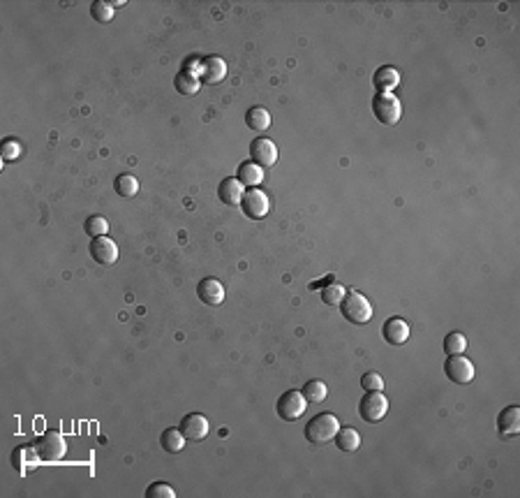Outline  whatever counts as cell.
Segmentation results:
<instances>
[{"instance_id": "6da1fadb", "label": "cell", "mask_w": 520, "mask_h": 498, "mask_svg": "<svg viewBox=\"0 0 520 498\" xmlns=\"http://www.w3.org/2000/svg\"><path fill=\"white\" fill-rule=\"evenodd\" d=\"M337 429H340V422H337L333 413H319L306 424V432L303 434H306L308 443H313V445H326V443L335 438Z\"/></svg>"}, {"instance_id": "7a4b0ae2", "label": "cell", "mask_w": 520, "mask_h": 498, "mask_svg": "<svg viewBox=\"0 0 520 498\" xmlns=\"http://www.w3.org/2000/svg\"><path fill=\"white\" fill-rule=\"evenodd\" d=\"M340 313L342 318L347 322H352V325H366V322H370V318H373V306H370V301L363 297L361 292H344V297L340 304Z\"/></svg>"}, {"instance_id": "3957f363", "label": "cell", "mask_w": 520, "mask_h": 498, "mask_svg": "<svg viewBox=\"0 0 520 498\" xmlns=\"http://www.w3.org/2000/svg\"><path fill=\"white\" fill-rule=\"evenodd\" d=\"M32 447H35L37 456L44 463H56L63 459L67 452V443L58 432H44L42 436H37Z\"/></svg>"}, {"instance_id": "277c9868", "label": "cell", "mask_w": 520, "mask_h": 498, "mask_svg": "<svg viewBox=\"0 0 520 498\" xmlns=\"http://www.w3.org/2000/svg\"><path fill=\"white\" fill-rule=\"evenodd\" d=\"M373 114L375 118L384 125H396L402 116V105L400 100L391 93H377L373 98Z\"/></svg>"}, {"instance_id": "5b68a950", "label": "cell", "mask_w": 520, "mask_h": 498, "mask_svg": "<svg viewBox=\"0 0 520 498\" xmlns=\"http://www.w3.org/2000/svg\"><path fill=\"white\" fill-rule=\"evenodd\" d=\"M306 408H308V399L303 396V392H299V389H289V392L282 394L278 403H275V410H278V415L285 422H296L303 413H306Z\"/></svg>"}, {"instance_id": "8992f818", "label": "cell", "mask_w": 520, "mask_h": 498, "mask_svg": "<svg viewBox=\"0 0 520 498\" xmlns=\"http://www.w3.org/2000/svg\"><path fill=\"white\" fill-rule=\"evenodd\" d=\"M387 413H389V399L382 392H366V396L359 401V415L368 424L384 420Z\"/></svg>"}, {"instance_id": "52a82bcc", "label": "cell", "mask_w": 520, "mask_h": 498, "mask_svg": "<svg viewBox=\"0 0 520 498\" xmlns=\"http://www.w3.org/2000/svg\"><path fill=\"white\" fill-rule=\"evenodd\" d=\"M243 213H245L248 218L252 220H261L268 216V208H271V202H268V195L264 190H259V188H250L243 195Z\"/></svg>"}, {"instance_id": "ba28073f", "label": "cell", "mask_w": 520, "mask_h": 498, "mask_svg": "<svg viewBox=\"0 0 520 498\" xmlns=\"http://www.w3.org/2000/svg\"><path fill=\"white\" fill-rule=\"evenodd\" d=\"M444 373L456 385H467V382L474 380V364L465 355H449L447 364H444Z\"/></svg>"}, {"instance_id": "9c48e42d", "label": "cell", "mask_w": 520, "mask_h": 498, "mask_svg": "<svg viewBox=\"0 0 520 498\" xmlns=\"http://www.w3.org/2000/svg\"><path fill=\"white\" fill-rule=\"evenodd\" d=\"M250 158H252L254 165H259L261 170L264 167H273L278 163V149H275V144L271 139H252V144H250Z\"/></svg>"}, {"instance_id": "30bf717a", "label": "cell", "mask_w": 520, "mask_h": 498, "mask_svg": "<svg viewBox=\"0 0 520 498\" xmlns=\"http://www.w3.org/2000/svg\"><path fill=\"white\" fill-rule=\"evenodd\" d=\"M227 75V63L220 56H206L199 65L201 84H220Z\"/></svg>"}, {"instance_id": "8fae6325", "label": "cell", "mask_w": 520, "mask_h": 498, "mask_svg": "<svg viewBox=\"0 0 520 498\" xmlns=\"http://www.w3.org/2000/svg\"><path fill=\"white\" fill-rule=\"evenodd\" d=\"M91 258L98 265H113L118 260V246L109 237H95L91 241Z\"/></svg>"}, {"instance_id": "7c38bea8", "label": "cell", "mask_w": 520, "mask_h": 498, "mask_svg": "<svg viewBox=\"0 0 520 498\" xmlns=\"http://www.w3.org/2000/svg\"><path fill=\"white\" fill-rule=\"evenodd\" d=\"M180 432H183L185 441H204L208 436V420L199 413H190L180 420Z\"/></svg>"}, {"instance_id": "4fadbf2b", "label": "cell", "mask_w": 520, "mask_h": 498, "mask_svg": "<svg viewBox=\"0 0 520 498\" xmlns=\"http://www.w3.org/2000/svg\"><path fill=\"white\" fill-rule=\"evenodd\" d=\"M382 336L391 346H402L409 339V325L402 318H389L382 327Z\"/></svg>"}, {"instance_id": "5bb4252c", "label": "cell", "mask_w": 520, "mask_h": 498, "mask_svg": "<svg viewBox=\"0 0 520 498\" xmlns=\"http://www.w3.org/2000/svg\"><path fill=\"white\" fill-rule=\"evenodd\" d=\"M197 294L206 306H220L222 301H225V287H222V283L218 278L201 281L197 285Z\"/></svg>"}, {"instance_id": "9a60e30c", "label": "cell", "mask_w": 520, "mask_h": 498, "mask_svg": "<svg viewBox=\"0 0 520 498\" xmlns=\"http://www.w3.org/2000/svg\"><path fill=\"white\" fill-rule=\"evenodd\" d=\"M497 429H499V434L506 436V438L518 436V432H520V408L518 406L504 408L497 417Z\"/></svg>"}, {"instance_id": "2e32d148", "label": "cell", "mask_w": 520, "mask_h": 498, "mask_svg": "<svg viewBox=\"0 0 520 498\" xmlns=\"http://www.w3.org/2000/svg\"><path fill=\"white\" fill-rule=\"evenodd\" d=\"M39 461L42 459L37 456L32 445H19V447H15V452H12V466H15L17 473H21V475L28 473V468L35 466V463H39Z\"/></svg>"}, {"instance_id": "e0dca14e", "label": "cell", "mask_w": 520, "mask_h": 498, "mask_svg": "<svg viewBox=\"0 0 520 498\" xmlns=\"http://www.w3.org/2000/svg\"><path fill=\"white\" fill-rule=\"evenodd\" d=\"M243 195H245V190H243V184L239 179H225L218 188V197L227 206H239L243 202Z\"/></svg>"}, {"instance_id": "ac0fdd59", "label": "cell", "mask_w": 520, "mask_h": 498, "mask_svg": "<svg viewBox=\"0 0 520 498\" xmlns=\"http://www.w3.org/2000/svg\"><path fill=\"white\" fill-rule=\"evenodd\" d=\"M398 84H400V75H398V70L391 65H382L373 75V86L380 93H391Z\"/></svg>"}, {"instance_id": "d6986e66", "label": "cell", "mask_w": 520, "mask_h": 498, "mask_svg": "<svg viewBox=\"0 0 520 498\" xmlns=\"http://www.w3.org/2000/svg\"><path fill=\"white\" fill-rule=\"evenodd\" d=\"M333 441H335L337 450H340V452H344V454H352V452H356V450L361 447V436L352 427L337 429V434H335Z\"/></svg>"}, {"instance_id": "ffe728a7", "label": "cell", "mask_w": 520, "mask_h": 498, "mask_svg": "<svg viewBox=\"0 0 520 498\" xmlns=\"http://www.w3.org/2000/svg\"><path fill=\"white\" fill-rule=\"evenodd\" d=\"M245 125L254 132H264L271 127V114L264 107H250L245 114Z\"/></svg>"}, {"instance_id": "44dd1931", "label": "cell", "mask_w": 520, "mask_h": 498, "mask_svg": "<svg viewBox=\"0 0 520 498\" xmlns=\"http://www.w3.org/2000/svg\"><path fill=\"white\" fill-rule=\"evenodd\" d=\"M174 86H176V91L180 93V96H194V93L201 89V82L192 70H187L185 67V70H180L176 79H174Z\"/></svg>"}, {"instance_id": "7402d4cb", "label": "cell", "mask_w": 520, "mask_h": 498, "mask_svg": "<svg viewBox=\"0 0 520 498\" xmlns=\"http://www.w3.org/2000/svg\"><path fill=\"white\" fill-rule=\"evenodd\" d=\"M236 179H239L243 186L257 188V186L261 184V179H264V170H261L259 165H254L252 160H250V163H243L239 167V174H236Z\"/></svg>"}, {"instance_id": "603a6c76", "label": "cell", "mask_w": 520, "mask_h": 498, "mask_svg": "<svg viewBox=\"0 0 520 498\" xmlns=\"http://www.w3.org/2000/svg\"><path fill=\"white\" fill-rule=\"evenodd\" d=\"M160 445H162V450H165V452L176 454L185 445V436H183V432H180V429H167V432L160 436Z\"/></svg>"}, {"instance_id": "cb8c5ba5", "label": "cell", "mask_w": 520, "mask_h": 498, "mask_svg": "<svg viewBox=\"0 0 520 498\" xmlns=\"http://www.w3.org/2000/svg\"><path fill=\"white\" fill-rule=\"evenodd\" d=\"M113 188H116V193L120 197H134V195L139 193V181L134 174H120V177H116Z\"/></svg>"}, {"instance_id": "d4e9b609", "label": "cell", "mask_w": 520, "mask_h": 498, "mask_svg": "<svg viewBox=\"0 0 520 498\" xmlns=\"http://www.w3.org/2000/svg\"><path fill=\"white\" fill-rule=\"evenodd\" d=\"M344 287L340 285V283H333V281H328L326 283V287H322V301L326 306H337L342 301V297H344Z\"/></svg>"}, {"instance_id": "484cf974", "label": "cell", "mask_w": 520, "mask_h": 498, "mask_svg": "<svg viewBox=\"0 0 520 498\" xmlns=\"http://www.w3.org/2000/svg\"><path fill=\"white\" fill-rule=\"evenodd\" d=\"M84 232L89 234L91 239H95V237H106V232H109V223H106V220H104L102 216H91V218H86Z\"/></svg>"}, {"instance_id": "4316f807", "label": "cell", "mask_w": 520, "mask_h": 498, "mask_svg": "<svg viewBox=\"0 0 520 498\" xmlns=\"http://www.w3.org/2000/svg\"><path fill=\"white\" fill-rule=\"evenodd\" d=\"M113 15H116V10H113L111 3H104V0H95V3L91 5V17L95 19L100 24H109Z\"/></svg>"}, {"instance_id": "83f0119b", "label": "cell", "mask_w": 520, "mask_h": 498, "mask_svg": "<svg viewBox=\"0 0 520 498\" xmlns=\"http://www.w3.org/2000/svg\"><path fill=\"white\" fill-rule=\"evenodd\" d=\"M326 394H328V389L322 380H308L306 387H303V396H306L308 401H313V403L324 401V399H326Z\"/></svg>"}, {"instance_id": "f1b7e54d", "label": "cell", "mask_w": 520, "mask_h": 498, "mask_svg": "<svg viewBox=\"0 0 520 498\" xmlns=\"http://www.w3.org/2000/svg\"><path fill=\"white\" fill-rule=\"evenodd\" d=\"M465 348H467V339H465L461 332L447 334V339H444V350H447V355H463Z\"/></svg>"}, {"instance_id": "f546056e", "label": "cell", "mask_w": 520, "mask_h": 498, "mask_svg": "<svg viewBox=\"0 0 520 498\" xmlns=\"http://www.w3.org/2000/svg\"><path fill=\"white\" fill-rule=\"evenodd\" d=\"M146 498H176V491L165 482H153L151 487L146 489Z\"/></svg>"}, {"instance_id": "4dcf8cb0", "label": "cell", "mask_w": 520, "mask_h": 498, "mask_svg": "<svg viewBox=\"0 0 520 498\" xmlns=\"http://www.w3.org/2000/svg\"><path fill=\"white\" fill-rule=\"evenodd\" d=\"M361 387L366 389V392H382V389H384V380H382L380 373L368 371V373L361 378Z\"/></svg>"}, {"instance_id": "1f68e13d", "label": "cell", "mask_w": 520, "mask_h": 498, "mask_svg": "<svg viewBox=\"0 0 520 498\" xmlns=\"http://www.w3.org/2000/svg\"><path fill=\"white\" fill-rule=\"evenodd\" d=\"M0 156H3L5 163H12V160H17L19 156H21V144L15 139H8L3 144V149H0Z\"/></svg>"}]
</instances>
